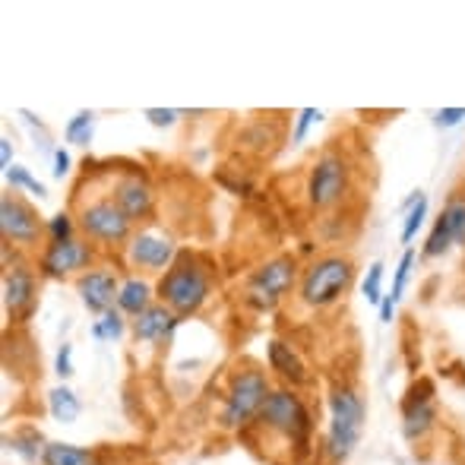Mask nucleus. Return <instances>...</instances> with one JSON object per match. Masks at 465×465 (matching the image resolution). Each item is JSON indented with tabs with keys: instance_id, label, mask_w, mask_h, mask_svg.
Segmentation results:
<instances>
[{
	"instance_id": "nucleus-1",
	"label": "nucleus",
	"mask_w": 465,
	"mask_h": 465,
	"mask_svg": "<svg viewBox=\"0 0 465 465\" xmlns=\"http://www.w3.org/2000/svg\"><path fill=\"white\" fill-rule=\"evenodd\" d=\"M213 263L206 257H200L196 251H181L178 260L168 266L155 282V298L165 307H172L181 320L193 317L213 294Z\"/></svg>"
},
{
	"instance_id": "nucleus-2",
	"label": "nucleus",
	"mask_w": 465,
	"mask_h": 465,
	"mask_svg": "<svg viewBox=\"0 0 465 465\" xmlns=\"http://www.w3.org/2000/svg\"><path fill=\"white\" fill-rule=\"evenodd\" d=\"M364 421H368V409L364 399L355 386L336 383L330 390V424H326L323 437V460L326 465H342L355 453L358 440L364 434Z\"/></svg>"
},
{
	"instance_id": "nucleus-3",
	"label": "nucleus",
	"mask_w": 465,
	"mask_h": 465,
	"mask_svg": "<svg viewBox=\"0 0 465 465\" xmlns=\"http://www.w3.org/2000/svg\"><path fill=\"white\" fill-rule=\"evenodd\" d=\"M270 392L272 383L263 368H257V364H238L232 371V377H228L225 396H222L219 428L232 430V434H244L247 428H253L257 415L263 411Z\"/></svg>"
},
{
	"instance_id": "nucleus-4",
	"label": "nucleus",
	"mask_w": 465,
	"mask_h": 465,
	"mask_svg": "<svg viewBox=\"0 0 465 465\" xmlns=\"http://www.w3.org/2000/svg\"><path fill=\"white\" fill-rule=\"evenodd\" d=\"M253 428L270 437H279L294 453H307L311 434H313V418H311V411H307L304 399H301L292 386H272L270 399H266L263 411L257 415Z\"/></svg>"
},
{
	"instance_id": "nucleus-5",
	"label": "nucleus",
	"mask_w": 465,
	"mask_h": 465,
	"mask_svg": "<svg viewBox=\"0 0 465 465\" xmlns=\"http://www.w3.org/2000/svg\"><path fill=\"white\" fill-rule=\"evenodd\" d=\"M355 260L342 251H330L313 257L311 263L301 270L298 282V298L313 311H326V307L339 304L349 294L351 282H355Z\"/></svg>"
},
{
	"instance_id": "nucleus-6",
	"label": "nucleus",
	"mask_w": 465,
	"mask_h": 465,
	"mask_svg": "<svg viewBox=\"0 0 465 465\" xmlns=\"http://www.w3.org/2000/svg\"><path fill=\"white\" fill-rule=\"evenodd\" d=\"M349 193H351V162L339 149H326L307 168V181H304L307 206L313 213H330V209L342 206L349 200Z\"/></svg>"
},
{
	"instance_id": "nucleus-7",
	"label": "nucleus",
	"mask_w": 465,
	"mask_h": 465,
	"mask_svg": "<svg viewBox=\"0 0 465 465\" xmlns=\"http://www.w3.org/2000/svg\"><path fill=\"white\" fill-rule=\"evenodd\" d=\"M301 272H298V260L292 253H276L266 263H260L257 270L247 276L244 282V304L253 307L257 313H270L282 304L292 288H298Z\"/></svg>"
},
{
	"instance_id": "nucleus-8",
	"label": "nucleus",
	"mask_w": 465,
	"mask_h": 465,
	"mask_svg": "<svg viewBox=\"0 0 465 465\" xmlns=\"http://www.w3.org/2000/svg\"><path fill=\"white\" fill-rule=\"evenodd\" d=\"M76 225H80L83 238L98 247H127V241L136 232L127 213L111 196H95V200L83 203L76 209Z\"/></svg>"
},
{
	"instance_id": "nucleus-9",
	"label": "nucleus",
	"mask_w": 465,
	"mask_h": 465,
	"mask_svg": "<svg viewBox=\"0 0 465 465\" xmlns=\"http://www.w3.org/2000/svg\"><path fill=\"white\" fill-rule=\"evenodd\" d=\"M0 234H4L6 247H19V251H32L38 247L45 234V222L35 213L32 203H25L16 190H6L0 196Z\"/></svg>"
},
{
	"instance_id": "nucleus-10",
	"label": "nucleus",
	"mask_w": 465,
	"mask_h": 465,
	"mask_svg": "<svg viewBox=\"0 0 465 465\" xmlns=\"http://www.w3.org/2000/svg\"><path fill=\"white\" fill-rule=\"evenodd\" d=\"M95 244L86 238H70L61 244H45V251L38 253V276L45 279H80L83 272L95 270Z\"/></svg>"
},
{
	"instance_id": "nucleus-11",
	"label": "nucleus",
	"mask_w": 465,
	"mask_h": 465,
	"mask_svg": "<svg viewBox=\"0 0 465 465\" xmlns=\"http://www.w3.org/2000/svg\"><path fill=\"white\" fill-rule=\"evenodd\" d=\"M178 253L181 251H178V244H174L172 234L155 232V228H136L134 238H130L127 247H124L127 263L140 272H149V276H155V272L162 276V272L178 260Z\"/></svg>"
},
{
	"instance_id": "nucleus-12",
	"label": "nucleus",
	"mask_w": 465,
	"mask_h": 465,
	"mask_svg": "<svg viewBox=\"0 0 465 465\" xmlns=\"http://www.w3.org/2000/svg\"><path fill=\"white\" fill-rule=\"evenodd\" d=\"M4 307L13 323H29L38 307V276L29 263H13L4 272Z\"/></svg>"
},
{
	"instance_id": "nucleus-13",
	"label": "nucleus",
	"mask_w": 465,
	"mask_h": 465,
	"mask_svg": "<svg viewBox=\"0 0 465 465\" xmlns=\"http://www.w3.org/2000/svg\"><path fill=\"white\" fill-rule=\"evenodd\" d=\"M437 428V402H434V386L428 380L415 383L409 396L402 399V434L409 443L428 440V434Z\"/></svg>"
},
{
	"instance_id": "nucleus-14",
	"label": "nucleus",
	"mask_w": 465,
	"mask_h": 465,
	"mask_svg": "<svg viewBox=\"0 0 465 465\" xmlns=\"http://www.w3.org/2000/svg\"><path fill=\"white\" fill-rule=\"evenodd\" d=\"M108 196L127 213V219L134 222V225L149 222L155 215V190L143 174H136V172L121 174V178L111 184Z\"/></svg>"
},
{
	"instance_id": "nucleus-15",
	"label": "nucleus",
	"mask_w": 465,
	"mask_h": 465,
	"mask_svg": "<svg viewBox=\"0 0 465 465\" xmlns=\"http://www.w3.org/2000/svg\"><path fill=\"white\" fill-rule=\"evenodd\" d=\"M76 292H80V301L86 304L89 313H95V317H104V313L117 307L121 282H117V276L111 270H104V266H95V270L83 272V276L76 279Z\"/></svg>"
},
{
	"instance_id": "nucleus-16",
	"label": "nucleus",
	"mask_w": 465,
	"mask_h": 465,
	"mask_svg": "<svg viewBox=\"0 0 465 465\" xmlns=\"http://www.w3.org/2000/svg\"><path fill=\"white\" fill-rule=\"evenodd\" d=\"M181 326V317L172 311V307H165L162 301H155L149 311H143L140 317L130 323V330H134L136 342L143 345H159V342H168V339L174 336V330Z\"/></svg>"
},
{
	"instance_id": "nucleus-17",
	"label": "nucleus",
	"mask_w": 465,
	"mask_h": 465,
	"mask_svg": "<svg viewBox=\"0 0 465 465\" xmlns=\"http://www.w3.org/2000/svg\"><path fill=\"white\" fill-rule=\"evenodd\" d=\"M266 364H270V371L276 373L285 386H298L307 380V364L301 361L298 351L288 342H282V339H270V345H266Z\"/></svg>"
},
{
	"instance_id": "nucleus-18",
	"label": "nucleus",
	"mask_w": 465,
	"mask_h": 465,
	"mask_svg": "<svg viewBox=\"0 0 465 465\" xmlns=\"http://www.w3.org/2000/svg\"><path fill=\"white\" fill-rule=\"evenodd\" d=\"M155 288L149 285L146 279L140 276H130L127 282H121V294H117V311L124 313V317H140L143 311H149V307L155 304Z\"/></svg>"
},
{
	"instance_id": "nucleus-19",
	"label": "nucleus",
	"mask_w": 465,
	"mask_h": 465,
	"mask_svg": "<svg viewBox=\"0 0 465 465\" xmlns=\"http://www.w3.org/2000/svg\"><path fill=\"white\" fill-rule=\"evenodd\" d=\"M42 465H102V456L95 450L76 447V443L51 440L42 453Z\"/></svg>"
},
{
	"instance_id": "nucleus-20",
	"label": "nucleus",
	"mask_w": 465,
	"mask_h": 465,
	"mask_svg": "<svg viewBox=\"0 0 465 465\" xmlns=\"http://www.w3.org/2000/svg\"><path fill=\"white\" fill-rule=\"evenodd\" d=\"M424 219H428V196H424L421 190H415V193L405 200V219H402V232H399V241H402L405 247L418 238Z\"/></svg>"
},
{
	"instance_id": "nucleus-21",
	"label": "nucleus",
	"mask_w": 465,
	"mask_h": 465,
	"mask_svg": "<svg viewBox=\"0 0 465 465\" xmlns=\"http://www.w3.org/2000/svg\"><path fill=\"white\" fill-rule=\"evenodd\" d=\"M48 411L54 421L61 424H74L76 418H80L83 405L80 399H76V392L70 390V386H54V390L48 392Z\"/></svg>"
},
{
	"instance_id": "nucleus-22",
	"label": "nucleus",
	"mask_w": 465,
	"mask_h": 465,
	"mask_svg": "<svg viewBox=\"0 0 465 465\" xmlns=\"http://www.w3.org/2000/svg\"><path fill=\"white\" fill-rule=\"evenodd\" d=\"M6 443H10V450L19 456L23 462H42V453H45V437L38 434L35 428H23L16 430L13 437H6Z\"/></svg>"
},
{
	"instance_id": "nucleus-23",
	"label": "nucleus",
	"mask_w": 465,
	"mask_h": 465,
	"mask_svg": "<svg viewBox=\"0 0 465 465\" xmlns=\"http://www.w3.org/2000/svg\"><path fill=\"white\" fill-rule=\"evenodd\" d=\"M93 134H95V111H86V108L76 111L67 121V127H64V140H67L70 146H89Z\"/></svg>"
},
{
	"instance_id": "nucleus-24",
	"label": "nucleus",
	"mask_w": 465,
	"mask_h": 465,
	"mask_svg": "<svg viewBox=\"0 0 465 465\" xmlns=\"http://www.w3.org/2000/svg\"><path fill=\"white\" fill-rule=\"evenodd\" d=\"M453 247H456L453 232H450V225H447V222H443V215H437V222H434V228H430V234H428V244H424L421 257H424V260L447 257V253L453 251Z\"/></svg>"
},
{
	"instance_id": "nucleus-25",
	"label": "nucleus",
	"mask_w": 465,
	"mask_h": 465,
	"mask_svg": "<svg viewBox=\"0 0 465 465\" xmlns=\"http://www.w3.org/2000/svg\"><path fill=\"white\" fill-rule=\"evenodd\" d=\"M440 215L450 225V232H453L456 247H465V193H460V190L450 193V200H447V206L440 209Z\"/></svg>"
},
{
	"instance_id": "nucleus-26",
	"label": "nucleus",
	"mask_w": 465,
	"mask_h": 465,
	"mask_svg": "<svg viewBox=\"0 0 465 465\" xmlns=\"http://www.w3.org/2000/svg\"><path fill=\"white\" fill-rule=\"evenodd\" d=\"M124 332H127V320H124V313L117 311V307L93 323V336L98 339V342H114V339H121Z\"/></svg>"
},
{
	"instance_id": "nucleus-27",
	"label": "nucleus",
	"mask_w": 465,
	"mask_h": 465,
	"mask_svg": "<svg viewBox=\"0 0 465 465\" xmlns=\"http://www.w3.org/2000/svg\"><path fill=\"white\" fill-rule=\"evenodd\" d=\"M76 232H80V225H76V215H70V213H57L45 222V238H48V244H61V241L76 238Z\"/></svg>"
},
{
	"instance_id": "nucleus-28",
	"label": "nucleus",
	"mask_w": 465,
	"mask_h": 465,
	"mask_svg": "<svg viewBox=\"0 0 465 465\" xmlns=\"http://www.w3.org/2000/svg\"><path fill=\"white\" fill-rule=\"evenodd\" d=\"M4 178H6V184H10V190H29V193H35L38 200H42L45 193H48V187L42 184V181H35L32 178V172L29 168H23V165H13L10 172H4Z\"/></svg>"
},
{
	"instance_id": "nucleus-29",
	"label": "nucleus",
	"mask_w": 465,
	"mask_h": 465,
	"mask_svg": "<svg viewBox=\"0 0 465 465\" xmlns=\"http://www.w3.org/2000/svg\"><path fill=\"white\" fill-rule=\"evenodd\" d=\"M383 270H386V266L380 263V260L368 266V276H364V285H361V292H364V298H368V304H377L380 307V301L386 298V294H383Z\"/></svg>"
},
{
	"instance_id": "nucleus-30",
	"label": "nucleus",
	"mask_w": 465,
	"mask_h": 465,
	"mask_svg": "<svg viewBox=\"0 0 465 465\" xmlns=\"http://www.w3.org/2000/svg\"><path fill=\"white\" fill-rule=\"evenodd\" d=\"M415 251L411 247H405V253H402V260H399V266H396V276H392V292H390V298L399 304V298L405 294V285H409V276H411V266H415Z\"/></svg>"
},
{
	"instance_id": "nucleus-31",
	"label": "nucleus",
	"mask_w": 465,
	"mask_h": 465,
	"mask_svg": "<svg viewBox=\"0 0 465 465\" xmlns=\"http://www.w3.org/2000/svg\"><path fill=\"white\" fill-rule=\"evenodd\" d=\"M320 117H323V114H320L317 108H301L298 111V117H294V130H292V146H301V143H304L307 130H311Z\"/></svg>"
},
{
	"instance_id": "nucleus-32",
	"label": "nucleus",
	"mask_w": 465,
	"mask_h": 465,
	"mask_svg": "<svg viewBox=\"0 0 465 465\" xmlns=\"http://www.w3.org/2000/svg\"><path fill=\"white\" fill-rule=\"evenodd\" d=\"M143 117H146L153 127H174L178 117H181V111L178 108H146L143 111Z\"/></svg>"
},
{
	"instance_id": "nucleus-33",
	"label": "nucleus",
	"mask_w": 465,
	"mask_h": 465,
	"mask_svg": "<svg viewBox=\"0 0 465 465\" xmlns=\"http://www.w3.org/2000/svg\"><path fill=\"white\" fill-rule=\"evenodd\" d=\"M54 371L61 380H67L70 373H74V345L64 342L61 349H57V358H54Z\"/></svg>"
},
{
	"instance_id": "nucleus-34",
	"label": "nucleus",
	"mask_w": 465,
	"mask_h": 465,
	"mask_svg": "<svg viewBox=\"0 0 465 465\" xmlns=\"http://www.w3.org/2000/svg\"><path fill=\"white\" fill-rule=\"evenodd\" d=\"M462 117H465V108H440L434 114V121H437V127H456V124H462Z\"/></svg>"
},
{
	"instance_id": "nucleus-35",
	"label": "nucleus",
	"mask_w": 465,
	"mask_h": 465,
	"mask_svg": "<svg viewBox=\"0 0 465 465\" xmlns=\"http://www.w3.org/2000/svg\"><path fill=\"white\" fill-rule=\"evenodd\" d=\"M51 174H54L57 181H64L70 174V153L67 149H61V146L54 149V168H51Z\"/></svg>"
},
{
	"instance_id": "nucleus-36",
	"label": "nucleus",
	"mask_w": 465,
	"mask_h": 465,
	"mask_svg": "<svg viewBox=\"0 0 465 465\" xmlns=\"http://www.w3.org/2000/svg\"><path fill=\"white\" fill-rule=\"evenodd\" d=\"M0 168H4V172H10V168H13V143H10V136H0Z\"/></svg>"
},
{
	"instance_id": "nucleus-37",
	"label": "nucleus",
	"mask_w": 465,
	"mask_h": 465,
	"mask_svg": "<svg viewBox=\"0 0 465 465\" xmlns=\"http://www.w3.org/2000/svg\"><path fill=\"white\" fill-rule=\"evenodd\" d=\"M392 313H396V301L386 294V298L380 301V323H392Z\"/></svg>"
},
{
	"instance_id": "nucleus-38",
	"label": "nucleus",
	"mask_w": 465,
	"mask_h": 465,
	"mask_svg": "<svg viewBox=\"0 0 465 465\" xmlns=\"http://www.w3.org/2000/svg\"><path fill=\"white\" fill-rule=\"evenodd\" d=\"M462 453H465V440H462Z\"/></svg>"
}]
</instances>
